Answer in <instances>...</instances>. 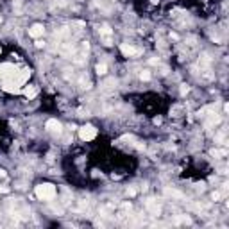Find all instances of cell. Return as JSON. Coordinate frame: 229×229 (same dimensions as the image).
I'll return each mask as SVG.
<instances>
[{
	"label": "cell",
	"mask_w": 229,
	"mask_h": 229,
	"mask_svg": "<svg viewBox=\"0 0 229 229\" xmlns=\"http://www.w3.org/2000/svg\"><path fill=\"white\" fill-rule=\"evenodd\" d=\"M36 197L39 199V200H52L54 197H56V186L54 185H50V182H43V185H38L36 186Z\"/></svg>",
	"instance_id": "1"
},
{
	"label": "cell",
	"mask_w": 229,
	"mask_h": 229,
	"mask_svg": "<svg viewBox=\"0 0 229 229\" xmlns=\"http://www.w3.org/2000/svg\"><path fill=\"white\" fill-rule=\"evenodd\" d=\"M79 136H81V140L89 142V140H93L95 136H97V129L93 125H84V127L79 129Z\"/></svg>",
	"instance_id": "2"
},
{
	"label": "cell",
	"mask_w": 229,
	"mask_h": 229,
	"mask_svg": "<svg viewBox=\"0 0 229 229\" xmlns=\"http://www.w3.org/2000/svg\"><path fill=\"white\" fill-rule=\"evenodd\" d=\"M120 52H122L125 57H136V56H140V54H142L140 49L132 47V45H127V43H122V45H120Z\"/></svg>",
	"instance_id": "3"
},
{
	"label": "cell",
	"mask_w": 229,
	"mask_h": 229,
	"mask_svg": "<svg viewBox=\"0 0 229 229\" xmlns=\"http://www.w3.org/2000/svg\"><path fill=\"white\" fill-rule=\"evenodd\" d=\"M145 206H147L149 213H150V215H154V217H157L159 213H161V206L157 204V200H156V199H149V200L145 202Z\"/></svg>",
	"instance_id": "4"
},
{
	"label": "cell",
	"mask_w": 229,
	"mask_h": 229,
	"mask_svg": "<svg viewBox=\"0 0 229 229\" xmlns=\"http://www.w3.org/2000/svg\"><path fill=\"white\" fill-rule=\"evenodd\" d=\"M45 129L49 132H52V134H61V124L57 120H54V118H50L47 124H45Z\"/></svg>",
	"instance_id": "5"
},
{
	"label": "cell",
	"mask_w": 229,
	"mask_h": 229,
	"mask_svg": "<svg viewBox=\"0 0 229 229\" xmlns=\"http://www.w3.org/2000/svg\"><path fill=\"white\" fill-rule=\"evenodd\" d=\"M43 32H45V27H43L41 24H34V25L29 29V36H31V38H39V36H43Z\"/></svg>",
	"instance_id": "6"
},
{
	"label": "cell",
	"mask_w": 229,
	"mask_h": 229,
	"mask_svg": "<svg viewBox=\"0 0 229 229\" xmlns=\"http://www.w3.org/2000/svg\"><path fill=\"white\" fill-rule=\"evenodd\" d=\"M217 124H220V115H211L210 117V120L206 122V127H211V125H217Z\"/></svg>",
	"instance_id": "7"
},
{
	"label": "cell",
	"mask_w": 229,
	"mask_h": 229,
	"mask_svg": "<svg viewBox=\"0 0 229 229\" xmlns=\"http://www.w3.org/2000/svg\"><path fill=\"white\" fill-rule=\"evenodd\" d=\"M99 31H100V36H102V38H111V34H113V31H111L109 25H102Z\"/></svg>",
	"instance_id": "8"
},
{
	"label": "cell",
	"mask_w": 229,
	"mask_h": 229,
	"mask_svg": "<svg viewBox=\"0 0 229 229\" xmlns=\"http://www.w3.org/2000/svg\"><path fill=\"white\" fill-rule=\"evenodd\" d=\"M115 86H117V82H115V79H111V81H106L102 84V89L104 91H111V89H115Z\"/></svg>",
	"instance_id": "9"
},
{
	"label": "cell",
	"mask_w": 229,
	"mask_h": 229,
	"mask_svg": "<svg viewBox=\"0 0 229 229\" xmlns=\"http://www.w3.org/2000/svg\"><path fill=\"white\" fill-rule=\"evenodd\" d=\"M211 156H215V157H224V156H227V150H225V149H213V150H211Z\"/></svg>",
	"instance_id": "10"
},
{
	"label": "cell",
	"mask_w": 229,
	"mask_h": 229,
	"mask_svg": "<svg viewBox=\"0 0 229 229\" xmlns=\"http://www.w3.org/2000/svg\"><path fill=\"white\" fill-rule=\"evenodd\" d=\"M24 93H25V95H27L29 99H32V97H34V95L38 93V89H36L34 86H29V88H25V89H24Z\"/></svg>",
	"instance_id": "11"
},
{
	"label": "cell",
	"mask_w": 229,
	"mask_h": 229,
	"mask_svg": "<svg viewBox=\"0 0 229 229\" xmlns=\"http://www.w3.org/2000/svg\"><path fill=\"white\" fill-rule=\"evenodd\" d=\"M106 72H107V64H106V63H99V64H97V74H99V75H104Z\"/></svg>",
	"instance_id": "12"
},
{
	"label": "cell",
	"mask_w": 229,
	"mask_h": 229,
	"mask_svg": "<svg viewBox=\"0 0 229 229\" xmlns=\"http://www.w3.org/2000/svg\"><path fill=\"white\" fill-rule=\"evenodd\" d=\"M165 195H168V197H177V199H182V193H179V192H175V190H170V188H167V190H165Z\"/></svg>",
	"instance_id": "13"
},
{
	"label": "cell",
	"mask_w": 229,
	"mask_h": 229,
	"mask_svg": "<svg viewBox=\"0 0 229 229\" xmlns=\"http://www.w3.org/2000/svg\"><path fill=\"white\" fill-rule=\"evenodd\" d=\"M210 61H211V59H210V56H208V54H202V59H200V64H202V66H208V64H210Z\"/></svg>",
	"instance_id": "14"
},
{
	"label": "cell",
	"mask_w": 229,
	"mask_h": 229,
	"mask_svg": "<svg viewBox=\"0 0 229 229\" xmlns=\"http://www.w3.org/2000/svg\"><path fill=\"white\" fill-rule=\"evenodd\" d=\"M140 79H142V81H149V79H150V74H149V72H142V74H140Z\"/></svg>",
	"instance_id": "15"
},
{
	"label": "cell",
	"mask_w": 229,
	"mask_h": 229,
	"mask_svg": "<svg viewBox=\"0 0 229 229\" xmlns=\"http://www.w3.org/2000/svg\"><path fill=\"white\" fill-rule=\"evenodd\" d=\"M188 91H190V88H188L186 84H181V95H186Z\"/></svg>",
	"instance_id": "16"
},
{
	"label": "cell",
	"mask_w": 229,
	"mask_h": 229,
	"mask_svg": "<svg viewBox=\"0 0 229 229\" xmlns=\"http://www.w3.org/2000/svg\"><path fill=\"white\" fill-rule=\"evenodd\" d=\"M89 50V43L88 41H82V52H88Z\"/></svg>",
	"instance_id": "17"
},
{
	"label": "cell",
	"mask_w": 229,
	"mask_h": 229,
	"mask_svg": "<svg viewBox=\"0 0 229 229\" xmlns=\"http://www.w3.org/2000/svg\"><path fill=\"white\" fill-rule=\"evenodd\" d=\"M220 197H222V193H220V192H215V193H213V200H215V202H217Z\"/></svg>",
	"instance_id": "18"
},
{
	"label": "cell",
	"mask_w": 229,
	"mask_h": 229,
	"mask_svg": "<svg viewBox=\"0 0 229 229\" xmlns=\"http://www.w3.org/2000/svg\"><path fill=\"white\" fill-rule=\"evenodd\" d=\"M36 47H38V49H43V47H45V41L38 39V41H36Z\"/></svg>",
	"instance_id": "19"
},
{
	"label": "cell",
	"mask_w": 229,
	"mask_h": 229,
	"mask_svg": "<svg viewBox=\"0 0 229 229\" xmlns=\"http://www.w3.org/2000/svg\"><path fill=\"white\" fill-rule=\"evenodd\" d=\"M127 195H131V197L136 195V190H134V188H127Z\"/></svg>",
	"instance_id": "20"
},
{
	"label": "cell",
	"mask_w": 229,
	"mask_h": 229,
	"mask_svg": "<svg viewBox=\"0 0 229 229\" xmlns=\"http://www.w3.org/2000/svg\"><path fill=\"white\" fill-rule=\"evenodd\" d=\"M7 192H9L7 186H0V193H7Z\"/></svg>",
	"instance_id": "21"
},
{
	"label": "cell",
	"mask_w": 229,
	"mask_h": 229,
	"mask_svg": "<svg viewBox=\"0 0 229 229\" xmlns=\"http://www.w3.org/2000/svg\"><path fill=\"white\" fill-rule=\"evenodd\" d=\"M74 25H75V27H84L86 24H84V21H75V24H74Z\"/></svg>",
	"instance_id": "22"
},
{
	"label": "cell",
	"mask_w": 229,
	"mask_h": 229,
	"mask_svg": "<svg viewBox=\"0 0 229 229\" xmlns=\"http://www.w3.org/2000/svg\"><path fill=\"white\" fill-rule=\"evenodd\" d=\"M170 38H172V39H179V36H177L175 32H172V34H170Z\"/></svg>",
	"instance_id": "23"
},
{
	"label": "cell",
	"mask_w": 229,
	"mask_h": 229,
	"mask_svg": "<svg viewBox=\"0 0 229 229\" xmlns=\"http://www.w3.org/2000/svg\"><path fill=\"white\" fill-rule=\"evenodd\" d=\"M7 174H6V170H0V177H6Z\"/></svg>",
	"instance_id": "24"
},
{
	"label": "cell",
	"mask_w": 229,
	"mask_h": 229,
	"mask_svg": "<svg viewBox=\"0 0 229 229\" xmlns=\"http://www.w3.org/2000/svg\"><path fill=\"white\" fill-rule=\"evenodd\" d=\"M0 21H2V16H0Z\"/></svg>",
	"instance_id": "25"
}]
</instances>
